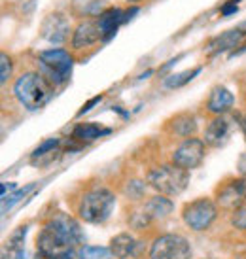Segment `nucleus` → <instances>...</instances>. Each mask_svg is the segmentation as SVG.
Instances as JSON below:
<instances>
[{
  "label": "nucleus",
  "instance_id": "1",
  "mask_svg": "<svg viewBox=\"0 0 246 259\" xmlns=\"http://www.w3.org/2000/svg\"><path fill=\"white\" fill-rule=\"evenodd\" d=\"M84 240L80 223L74 218L59 212L38 233V252L59 259H74V248Z\"/></svg>",
  "mask_w": 246,
  "mask_h": 259
},
{
  "label": "nucleus",
  "instance_id": "2",
  "mask_svg": "<svg viewBox=\"0 0 246 259\" xmlns=\"http://www.w3.org/2000/svg\"><path fill=\"white\" fill-rule=\"evenodd\" d=\"M53 83L42 72H25L14 83L15 99L27 110L42 108L51 99Z\"/></svg>",
  "mask_w": 246,
  "mask_h": 259
},
{
  "label": "nucleus",
  "instance_id": "3",
  "mask_svg": "<svg viewBox=\"0 0 246 259\" xmlns=\"http://www.w3.org/2000/svg\"><path fill=\"white\" fill-rule=\"evenodd\" d=\"M189 184V170L174 165L173 161L167 165H159L148 172V186L153 187L157 193L167 197L180 195Z\"/></svg>",
  "mask_w": 246,
  "mask_h": 259
},
{
  "label": "nucleus",
  "instance_id": "4",
  "mask_svg": "<svg viewBox=\"0 0 246 259\" xmlns=\"http://www.w3.org/2000/svg\"><path fill=\"white\" fill-rule=\"evenodd\" d=\"M116 206V197L106 187H97L93 191H87L78 204V214L87 223L106 222Z\"/></svg>",
  "mask_w": 246,
  "mask_h": 259
},
{
  "label": "nucleus",
  "instance_id": "5",
  "mask_svg": "<svg viewBox=\"0 0 246 259\" xmlns=\"http://www.w3.org/2000/svg\"><path fill=\"white\" fill-rule=\"evenodd\" d=\"M38 65L40 72L50 79L53 85H63L72 76L74 59L68 51L55 48V50H46L38 55Z\"/></svg>",
  "mask_w": 246,
  "mask_h": 259
},
{
  "label": "nucleus",
  "instance_id": "6",
  "mask_svg": "<svg viewBox=\"0 0 246 259\" xmlns=\"http://www.w3.org/2000/svg\"><path fill=\"white\" fill-rule=\"evenodd\" d=\"M218 216V204L212 199L201 197L188 202L182 210V220L191 231H207Z\"/></svg>",
  "mask_w": 246,
  "mask_h": 259
},
{
  "label": "nucleus",
  "instance_id": "7",
  "mask_svg": "<svg viewBox=\"0 0 246 259\" xmlns=\"http://www.w3.org/2000/svg\"><path fill=\"white\" fill-rule=\"evenodd\" d=\"M191 257V246L188 238L180 235H161L153 240L150 248V259H189Z\"/></svg>",
  "mask_w": 246,
  "mask_h": 259
},
{
  "label": "nucleus",
  "instance_id": "8",
  "mask_svg": "<svg viewBox=\"0 0 246 259\" xmlns=\"http://www.w3.org/2000/svg\"><path fill=\"white\" fill-rule=\"evenodd\" d=\"M204 155H207V144L204 140H199V138H186L176 150L173 151V161L174 165L182 166L186 170H193L197 166L203 163Z\"/></svg>",
  "mask_w": 246,
  "mask_h": 259
},
{
  "label": "nucleus",
  "instance_id": "9",
  "mask_svg": "<svg viewBox=\"0 0 246 259\" xmlns=\"http://www.w3.org/2000/svg\"><path fill=\"white\" fill-rule=\"evenodd\" d=\"M216 204L220 208L227 210V212H235V210L246 206V180L244 178H237L224 184L218 189Z\"/></svg>",
  "mask_w": 246,
  "mask_h": 259
},
{
  "label": "nucleus",
  "instance_id": "10",
  "mask_svg": "<svg viewBox=\"0 0 246 259\" xmlns=\"http://www.w3.org/2000/svg\"><path fill=\"white\" fill-rule=\"evenodd\" d=\"M68 34H70V21L61 12H53V14L46 15V19L40 25V36L46 42L55 44V46L65 44Z\"/></svg>",
  "mask_w": 246,
  "mask_h": 259
},
{
  "label": "nucleus",
  "instance_id": "11",
  "mask_svg": "<svg viewBox=\"0 0 246 259\" xmlns=\"http://www.w3.org/2000/svg\"><path fill=\"white\" fill-rule=\"evenodd\" d=\"M102 40V30L99 17H87L78 23L72 34V48L74 50H86L89 46Z\"/></svg>",
  "mask_w": 246,
  "mask_h": 259
},
{
  "label": "nucleus",
  "instance_id": "12",
  "mask_svg": "<svg viewBox=\"0 0 246 259\" xmlns=\"http://www.w3.org/2000/svg\"><path fill=\"white\" fill-rule=\"evenodd\" d=\"M233 123L227 115H216L204 129V144L210 148H222L227 144V140L231 137Z\"/></svg>",
  "mask_w": 246,
  "mask_h": 259
},
{
  "label": "nucleus",
  "instance_id": "13",
  "mask_svg": "<svg viewBox=\"0 0 246 259\" xmlns=\"http://www.w3.org/2000/svg\"><path fill=\"white\" fill-rule=\"evenodd\" d=\"M235 104V97L227 87L216 85L209 95V101H207V110L214 115H224L233 108Z\"/></svg>",
  "mask_w": 246,
  "mask_h": 259
},
{
  "label": "nucleus",
  "instance_id": "14",
  "mask_svg": "<svg viewBox=\"0 0 246 259\" xmlns=\"http://www.w3.org/2000/svg\"><path fill=\"white\" fill-rule=\"evenodd\" d=\"M99 23H101L102 40L108 42L112 36H116L117 29L125 23V12L121 8H108L99 14Z\"/></svg>",
  "mask_w": 246,
  "mask_h": 259
},
{
  "label": "nucleus",
  "instance_id": "15",
  "mask_svg": "<svg viewBox=\"0 0 246 259\" xmlns=\"http://www.w3.org/2000/svg\"><path fill=\"white\" fill-rule=\"evenodd\" d=\"M242 36H244V30H240V29L225 30V32H222L220 36H216L209 44L207 53H209V55H220V53H224V51L231 50L235 46H239Z\"/></svg>",
  "mask_w": 246,
  "mask_h": 259
},
{
  "label": "nucleus",
  "instance_id": "16",
  "mask_svg": "<svg viewBox=\"0 0 246 259\" xmlns=\"http://www.w3.org/2000/svg\"><path fill=\"white\" fill-rule=\"evenodd\" d=\"M173 201L167 197V195H153L152 199H148L144 204V212L146 216L150 218L152 222H159V220H165L167 216H171L173 212Z\"/></svg>",
  "mask_w": 246,
  "mask_h": 259
},
{
  "label": "nucleus",
  "instance_id": "17",
  "mask_svg": "<svg viewBox=\"0 0 246 259\" xmlns=\"http://www.w3.org/2000/svg\"><path fill=\"white\" fill-rule=\"evenodd\" d=\"M138 242L135 237H131L129 233H119L110 240V250L117 259H129L137 253Z\"/></svg>",
  "mask_w": 246,
  "mask_h": 259
},
{
  "label": "nucleus",
  "instance_id": "18",
  "mask_svg": "<svg viewBox=\"0 0 246 259\" xmlns=\"http://www.w3.org/2000/svg\"><path fill=\"white\" fill-rule=\"evenodd\" d=\"M110 133L112 131L106 129V127H101L97 123H80V125L74 127L72 138L74 140H81V142H91V140H97V138L110 135Z\"/></svg>",
  "mask_w": 246,
  "mask_h": 259
},
{
  "label": "nucleus",
  "instance_id": "19",
  "mask_svg": "<svg viewBox=\"0 0 246 259\" xmlns=\"http://www.w3.org/2000/svg\"><path fill=\"white\" fill-rule=\"evenodd\" d=\"M173 131L178 137L191 138L197 131V121L191 114H180L173 119Z\"/></svg>",
  "mask_w": 246,
  "mask_h": 259
},
{
  "label": "nucleus",
  "instance_id": "20",
  "mask_svg": "<svg viewBox=\"0 0 246 259\" xmlns=\"http://www.w3.org/2000/svg\"><path fill=\"white\" fill-rule=\"evenodd\" d=\"M78 259H114V253L110 248L106 246H80L78 248V253H76Z\"/></svg>",
  "mask_w": 246,
  "mask_h": 259
},
{
  "label": "nucleus",
  "instance_id": "21",
  "mask_svg": "<svg viewBox=\"0 0 246 259\" xmlns=\"http://www.w3.org/2000/svg\"><path fill=\"white\" fill-rule=\"evenodd\" d=\"M201 70H203L201 66H195V68H191V70H184V72H178V74H171V76L163 81V85H165L167 89H178V87L186 85L188 81H191L197 74H201Z\"/></svg>",
  "mask_w": 246,
  "mask_h": 259
},
{
  "label": "nucleus",
  "instance_id": "22",
  "mask_svg": "<svg viewBox=\"0 0 246 259\" xmlns=\"http://www.w3.org/2000/svg\"><path fill=\"white\" fill-rule=\"evenodd\" d=\"M27 231H29V227H27V225H21L19 229H15L14 233L10 235V238H8L6 248L10 250L12 259H15L19 253H23V242H25V237H27Z\"/></svg>",
  "mask_w": 246,
  "mask_h": 259
},
{
  "label": "nucleus",
  "instance_id": "23",
  "mask_svg": "<svg viewBox=\"0 0 246 259\" xmlns=\"http://www.w3.org/2000/svg\"><path fill=\"white\" fill-rule=\"evenodd\" d=\"M146 186H148V184H144V182H140V180H131L129 184L125 186V195H127L129 199H133V201H138V199L144 197Z\"/></svg>",
  "mask_w": 246,
  "mask_h": 259
},
{
  "label": "nucleus",
  "instance_id": "24",
  "mask_svg": "<svg viewBox=\"0 0 246 259\" xmlns=\"http://www.w3.org/2000/svg\"><path fill=\"white\" fill-rule=\"evenodd\" d=\"M14 72V65H12V57L8 53H2L0 55V81L6 83L10 76Z\"/></svg>",
  "mask_w": 246,
  "mask_h": 259
},
{
  "label": "nucleus",
  "instance_id": "25",
  "mask_svg": "<svg viewBox=\"0 0 246 259\" xmlns=\"http://www.w3.org/2000/svg\"><path fill=\"white\" fill-rule=\"evenodd\" d=\"M32 187H34V186L30 184V186L23 187V189H19V191H15V193L12 195V197H10V199H8V197H6V199H2V201H4V212H6L8 208H12V206H14L15 202L19 201V199H23V197H25V195L29 193V191L32 189Z\"/></svg>",
  "mask_w": 246,
  "mask_h": 259
},
{
  "label": "nucleus",
  "instance_id": "26",
  "mask_svg": "<svg viewBox=\"0 0 246 259\" xmlns=\"http://www.w3.org/2000/svg\"><path fill=\"white\" fill-rule=\"evenodd\" d=\"M231 223H233V227H235V229L246 231V206H242V208L233 212Z\"/></svg>",
  "mask_w": 246,
  "mask_h": 259
},
{
  "label": "nucleus",
  "instance_id": "27",
  "mask_svg": "<svg viewBox=\"0 0 246 259\" xmlns=\"http://www.w3.org/2000/svg\"><path fill=\"white\" fill-rule=\"evenodd\" d=\"M57 146H59L57 138H50V140H46V142H42V144L38 146L36 150H34V153H32L30 157H38V155H44V153H48V151L55 150Z\"/></svg>",
  "mask_w": 246,
  "mask_h": 259
},
{
  "label": "nucleus",
  "instance_id": "28",
  "mask_svg": "<svg viewBox=\"0 0 246 259\" xmlns=\"http://www.w3.org/2000/svg\"><path fill=\"white\" fill-rule=\"evenodd\" d=\"M237 10H239V0H229V2H225L224 6H222V15L229 17V15H233Z\"/></svg>",
  "mask_w": 246,
  "mask_h": 259
},
{
  "label": "nucleus",
  "instance_id": "29",
  "mask_svg": "<svg viewBox=\"0 0 246 259\" xmlns=\"http://www.w3.org/2000/svg\"><path fill=\"white\" fill-rule=\"evenodd\" d=\"M101 101H102V95H97V97H93L91 101L86 102V104H84V108H81L80 112H78V115H84V114H86V112H89V110L93 108V106H95V104H97V102H101Z\"/></svg>",
  "mask_w": 246,
  "mask_h": 259
},
{
  "label": "nucleus",
  "instance_id": "30",
  "mask_svg": "<svg viewBox=\"0 0 246 259\" xmlns=\"http://www.w3.org/2000/svg\"><path fill=\"white\" fill-rule=\"evenodd\" d=\"M237 168H239V172L242 176H246V153H242L239 157V163H237Z\"/></svg>",
  "mask_w": 246,
  "mask_h": 259
},
{
  "label": "nucleus",
  "instance_id": "31",
  "mask_svg": "<svg viewBox=\"0 0 246 259\" xmlns=\"http://www.w3.org/2000/svg\"><path fill=\"white\" fill-rule=\"evenodd\" d=\"M34 259H59V257H51V255H46V253L38 252V253H36V257H34Z\"/></svg>",
  "mask_w": 246,
  "mask_h": 259
},
{
  "label": "nucleus",
  "instance_id": "32",
  "mask_svg": "<svg viewBox=\"0 0 246 259\" xmlns=\"http://www.w3.org/2000/svg\"><path fill=\"white\" fill-rule=\"evenodd\" d=\"M242 131H244V137H246V117L242 119Z\"/></svg>",
  "mask_w": 246,
  "mask_h": 259
},
{
  "label": "nucleus",
  "instance_id": "33",
  "mask_svg": "<svg viewBox=\"0 0 246 259\" xmlns=\"http://www.w3.org/2000/svg\"><path fill=\"white\" fill-rule=\"evenodd\" d=\"M242 51H246V46H244V48H242V50H239V51H237V53H242Z\"/></svg>",
  "mask_w": 246,
  "mask_h": 259
},
{
  "label": "nucleus",
  "instance_id": "34",
  "mask_svg": "<svg viewBox=\"0 0 246 259\" xmlns=\"http://www.w3.org/2000/svg\"><path fill=\"white\" fill-rule=\"evenodd\" d=\"M129 2H133V4H135V2H140V0H129Z\"/></svg>",
  "mask_w": 246,
  "mask_h": 259
}]
</instances>
